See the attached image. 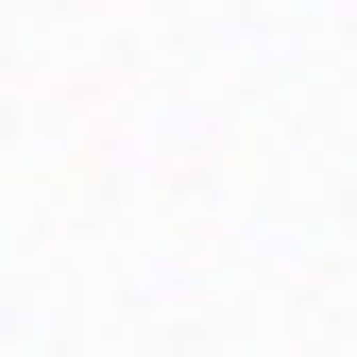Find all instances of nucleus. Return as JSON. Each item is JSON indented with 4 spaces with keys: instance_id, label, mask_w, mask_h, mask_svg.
<instances>
[]
</instances>
